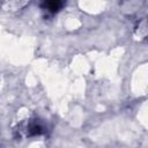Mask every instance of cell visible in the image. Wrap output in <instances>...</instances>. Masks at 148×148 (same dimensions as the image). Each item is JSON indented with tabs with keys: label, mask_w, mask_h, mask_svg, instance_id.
<instances>
[{
	"label": "cell",
	"mask_w": 148,
	"mask_h": 148,
	"mask_svg": "<svg viewBox=\"0 0 148 148\" xmlns=\"http://www.w3.org/2000/svg\"><path fill=\"white\" fill-rule=\"evenodd\" d=\"M60 6H61L60 2H47V3H46L47 9H49V10H52V12H54V10L57 12Z\"/></svg>",
	"instance_id": "cell-1"
}]
</instances>
